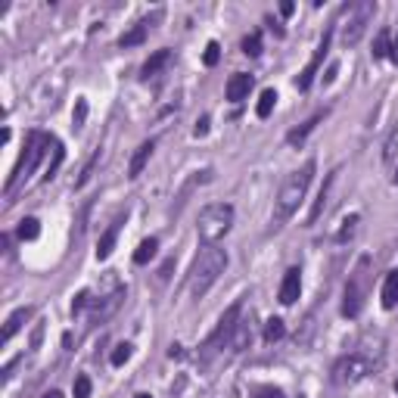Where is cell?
I'll return each mask as SVG.
<instances>
[{"mask_svg": "<svg viewBox=\"0 0 398 398\" xmlns=\"http://www.w3.org/2000/svg\"><path fill=\"white\" fill-rule=\"evenodd\" d=\"M131 352H134V349H131V342H122V346H115L112 358H109V361H112V368H122V364H128Z\"/></svg>", "mask_w": 398, "mask_h": 398, "instance_id": "obj_29", "label": "cell"}, {"mask_svg": "<svg viewBox=\"0 0 398 398\" xmlns=\"http://www.w3.org/2000/svg\"><path fill=\"white\" fill-rule=\"evenodd\" d=\"M249 90H252V75L249 72H233L228 78V88H224L230 103H243V100L249 97Z\"/></svg>", "mask_w": 398, "mask_h": 398, "instance_id": "obj_10", "label": "cell"}, {"mask_svg": "<svg viewBox=\"0 0 398 398\" xmlns=\"http://www.w3.org/2000/svg\"><path fill=\"white\" fill-rule=\"evenodd\" d=\"M122 221H124V215H119L112 224L106 228V233L100 237V246H97V259L100 262H106L109 255H112V249H115V240H119V230H122Z\"/></svg>", "mask_w": 398, "mask_h": 398, "instance_id": "obj_13", "label": "cell"}, {"mask_svg": "<svg viewBox=\"0 0 398 398\" xmlns=\"http://www.w3.org/2000/svg\"><path fill=\"white\" fill-rule=\"evenodd\" d=\"M389 59L398 62V31H395V37H392V50H389Z\"/></svg>", "mask_w": 398, "mask_h": 398, "instance_id": "obj_38", "label": "cell"}, {"mask_svg": "<svg viewBox=\"0 0 398 398\" xmlns=\"http://www.w3.org/2000/svg\"><path fill=\"white\" fill-rule=\"evenodd\" d=\"M355 228H358V215H349L346 221H342V228H339V233H336V240L339 243H346V240H352V233H355Z\"/></svg>", "mask_w": 398, "mask_h": 398, "instance_id": "obj_30", "label": "cell"}, {"mask_svg": "<svg viewBox=\"0 0 398 398\" xmlns=\"http://www.w3.org/2000/svg\"><path fill=\"white\" fill-rule=\"evenodd\" d=\"M88 305H90V293H78V295H75V302H72V311L78 315V311H84Z\"/></svg>", "mask_w": 398, "mask_h": 398, "instance_id": "obj_35", "label": "cell"}, {"mask_svg": "<svg viewBox=\"0 0 398 398\" xmlns=\"http://www.w3.org/2000/svg\"><path fill=\"white\" fill-rule=\"evenodd\" d=\"M193 134H197V137H206V134H209V119H206V115H202V119L197 122V128H193Z\"/></svg>", "mask_w": 398, "mask_h": 398, "instance_id": "obj_37", "label": "cell"}, {"mask_svg": "<svg viewBox=\"0 0 398 398\" xmlns=\"http://www.w3.org/2000/svg\"><path fill=\"white\" fill-rule=\"evenodd\" d=\"M37 233H41V221L37 218H22L19 228H16V237L19 240H35Z\"/></svg>", "mask_w": 398, "mask_h": 398, "instance_id": "obj_23", "label": "cell"}, {"mask_svg": "<svg viewBox=\"0 0 398 398\" xmlns=\"http://www.w3.org/2000/svg\"><path fill=\"white\" fill-rule=\"evenodd\" d=\"M324 115H327V112H315L308 122H302L299 128L286 134V144H290V146H302V144H305V140H308V134H311V131H315L317 124H321V119H324Z\"/></svg>", "mask_w": 398, "mask_h": 398, "instance_id": "obj_15", "label": "cell"}, {"mask_svg": "<svg viewBox=\"0 0 398 398\" xmlns=\"http://www.w3.org/2000/svg\"><path fill=\"white\" fill-rule=\"evenodd\" d=\"M283 333H286L283 321H280V317H271L268 327H264V342H277L280 336H283Z\"/></svg>", "mask_w": 398, "mask_h": 398, "instance_id": "obj_27", "label": "cell"}, {"mask_svg": "<svg viewBox=\"0 0 398 398\" xmlns=\"http://www.w3.org/2000/svg\"><path fill=\"white\" fill-rule=\"evenodd\" d=\"M146 28H150V19H140L131 31H124V35L119 37V47H137L146 41Z\"/></svg>", "mask_w": 398, "mask_h": 398, "instance_id": "obj_19", "label": "cell"}, {"mask_svg": "<svg viewBox=\"0 0 398 398\" xmlns=\"http://www.w3.org/2000/svg\"><path fill=\"white\" fill-rule=\"evenodd\" d=\"M97 165H100V150H97V153H93V156H90V159H88V165H84V168H81V175H78V181H75V187H84V184H88V181H90V177H93V171H97Z\"/></svg>", "mask_w": 398, "mask_h": 398, "instance_id": "obj_26", "label": "cell"}, {"mask_svg": "<svg viewBox=\"0 0 398 398\" xmlns=\"http://www.w3.org/2000/svg\"><path fill=\"white\" fill-rule=\"evenodd\" d=\"M218 59H221V47H218V41H209L202 62H206V66H218Z\"/></svg>", "mask_w": 398, "mask_h": 398, "instance_id": "obj_32", "label": "cell"}, {"mask_svg": "<svg viewBox=\"0 0 398 398\" xmlns=\"http://www.w3.org/2000/svg\"><path fill=\"white\" fill-rule=\"evenodd\" d=\"M134 398H153V395H146V392H140V395H134Z\"/></svg>", "mask_w": 398, "mask_h": 398, "instance_id": "obj_41", "label": "cell"}, {"mask_svg": "<svg viewBox=\"0 0 398 398\" xmlns=\"http://www.w3.org/2000/svg\"><path fill=\"white\" fill-rule=\"evenodd\" d=\"M373 13H377V4H373V0H361V4L349 6V19H346V25H342V44L355 47L361 41L368 25L373 22Z\"/></svg>", "mask_w": 398, "mask_h": 398, "instance_id": "obj_7", "label": "cell"}, {"mask_svg": "<svg viewBox=\"0 0 398 398\" xmlns=\"http://www.w3.org/2000/svg\"><path fill=\"white\" fill-rule=\"evenodd\" d=\"M240 317H243V299H237L233 305L221 315V321H218V327L212 330V336L206 339V346H202V355H215L218 349H224V342L233 339V330H237Z\"/></svg>", "mask_w": 398, "mask_h": 398, "instance_id": "obj_8", "label": "cell"}, {"mask_svg": "<svg viewBox=\"0 0 398 398\" xmlns=\"http://www.w3.org/2000/svg\"><path fill=\"white\" fill-rule=\"evenodd\" d=\"M383 159H386V165L398 168V124L392 128V134L386 137V146H383Z\"/></svg>", "mask_w": 398, "mask_h": 398, "instance_id": "obj_21", "label": "cell"}, {"mask_svg": "<svg viewBox=\"0 0 398 398\" xmlns=\"http://www.w3.org/2000/svg\"><path fill=\"white\" fill-rule=\"evenodd\" d=\"M392 184H398V168H395V175H392Z\"/></svg>", "mask_w": 398, "mask_h": 398, "instance_id": "obj_40", "label": "cell"}, {"mask_svg": "<svg viewBox=\"0 0 398 398\" xmlns=\"http://www.w3.org/2000/svg\"><path fill=\"white\" fill-rule=\"evenodd\" d=\"M224 268H228V252L224 249H218V246H206L202 252L197 255V262H193V268H190V293H193V299H202L212 286L218 283V277L224 274Z\"/></svg>", "mask_w": 398, "mask_h": 398, "instance_id": "obj_2", "label": "cell"}, {"mask_svg": "<svg viewBox=\"0 0 398 398\" xmlns=\"http://www.w3.org/2000/svg\"><path fill=\"white\" fill-rule=\"evenodd\" d=\"M368 290H370V259L361 255L355 264V271L349 274V283H346V293H342V315L346 317H358L364 308V299H368Z\"/></svg>", "mask_w": 398, "mask_h": 398, "instance_id": "obj_3", "label": "cell"}, {"mask_svg": "<svg viewBox=\"0 0 398 398\" xmlns=\"http://www.w3.org/2000/svg\"><path fill=\"white\" fill-rule=\"evenodd\" d=\"M153 150H156V144H153V140H146V144H140V146H137V153L131 156V165H128V177H131V181L144 175V168H146V162H150Z\"/></svg>", "mask_w": 398, "mask_h": 398, "instance_id": "obj_14", "label": "cell"}, {"mask_svg": "<svg viewBox=\"0 0 398 398\" xmlns=\"http://www.w3.org/2000/svg\"><path fill=\"white\" fill-rule=\"evenodd\" d=\"M249 342H252V327H249L246 317H240L237 330H233V349H237V352H243Z\"/></svg>", "mask_w": 398, "mask_h": 398, "instance_id": "obj_20", "label": "cell"}, {"mask_svg": "<svg viewBox=\"0 0 398 398\" xmlns=\"http://www.w3.org/2000/svg\"><path fill=\"white\" fill-rule=\"evenodd\" d=\"M336 175H339V171H333V175H330V177H327V181H324L321 193H317L315 206H311V212H308V224H315L317 218L324 215V209H327V199H330V187H333V181H336Z\"/></svg>", "mask_w": 398, "mask_h": 398, "instance_id": "obj_16", "label": "cell"}, {"mask_svg": "<svg viewBox=\"0 0 398 398\" xmlns=\"http://www.w3.org/2000/svg\"><path fill=\"white\" fill-rule=\"evenodd\" d=\"M389 50H392V35L383 28L377 37H373V59H383L389 57Z\"/></svg>", "mask_w": 398, "mask_h": 398, "instance_id": "obj_25", "label": "cell"}, {"mask_svg": "<svg viewBox=\"0 0 398 398\" xmlns=\"http://www.w3.org/2000/svg\"><path fill=\"white\" fill-rule=\"evenodd\" d=\"M75 398H90V377H84V373H78L75 377V386H72Z\"/></svg>", "mask_w": 398, "mask_h": 398, "instance_id": "obj_31", "label": "cell"}, {"mask_svg": "<svg viewBox=\"0 0 398 398\" xmlns=\"http://www.w3.org/2000/svg\"><path fill=\"white\" fill-rule=\"evenodd\" d=\"M255 398H286V395L280 392V389H274V386H264V389L255 392Z\"/></svg>", "mask_w": 398, "mask_h": 398, "instance_id": "obj_36", "label": "cell"}, {"mask_svg": "<svg viewBox=\"0 0 398 398\" xmlns=\"http://www.w3.org/2000/svg\"><path fill=\"white\" fill-rule=\"evenodd\" d=\"M380 299H383V308H386V311H392V308L398 305V271H389V274H386Z\"/></svg>", "mask_w": 398, "mask_h": 398, "instance_id": "obj_18", "label": "cell"}, {"mask_svg": "<svg viewBox=\"0 0 398 398\" xmlns=\"http://www.w3.org/2000/svg\"><path fill=\"white\" fill-rule=\"evenodd\" d=\"M243 53H246V57H259V53H262V35H259V31H252V35L243 37Z\"/></svg>", "mask_w": 398, "mask_h": 398, "instance_id": "obj_28", "label": "cell"}, {"mask_svg": "<svg viewBox=\"0 0 398 398\" xmlns=\"http://www.w3.org/2000/svg\"><path fill=\"white\" fill-rule=\"evenodd\" d=\"M330 37H333V28L324 35V41L317 44V50H315V57H311V62H308L305 69H302V75L295 78V88H299V90H308V88H311V81H315V75H317V69H321L327 50H330Z\"/></svg>", "mask_w": 398, "mask_h": 398, "instance_id": "obj_9", "label": "cell"}, {"mask_svg": "<svg viewBox=\"0 0 398 398\" xmlns=\"http://www.w3.org/2000/svg\"><path fill=\"white\" fill-rule=\"evenodd\" d=\"M233 224V206L230 202H212L199 212V224H197V233L206 246H215L224 233L230 230Z\"/></svg>", "mask_w": 398, "mask_h": 398, "instance_id": "obj_4", "label": "cell"}, {"mask_svg": "<svg viewBox=\"0 0 398 398\" xmlns=\"http://www.w3.org/2000/svg\"><path fill=\"white\" fill-rule=\"evenodd\" d=\"M31 317V308H16L10 317H6V324H4V342H10L16 333L22 330V327H25V321Z\"/></svg>", "mask_w": 398, "mask_h": 398, "instance_id": "obj_17", "label": "cell"}, {"mask_svg": "<svg viewBox=\"0 0 398 398\" xmlns=\"http://www.w3.org/2000/svg\"><path fill=\"white\" fill-rule=\"evenodd\" d=\"M299 293H302V271L290 268L283 274V280H280V302H283V305H293V302L299 299Z\"/></svg>", "mask_w": 398, "mask_h": 398, "instance_id": "obj_11", "label": "cell"}, {"mask_svg": "<svg viewBox=\"0 0 398 398\" xmlns=\"http://www.w3.org/2000/svg\"><path fill=\"white\" fill-rule=\"evenodd\" d=\"M274 103H277V90H274V88L262 90L259 106H255V115H259V119H268V115H271V109H274Z\"/></svg>", "mask_w": 398, "mask_h": 398, "instance_id": "obj_22", "label": "cell"}, {"mask_svg": "<svg viewBox=\"0 0 398 398\" xmlns=\"http://www.w3.org/2000/svg\"><path fill=\"white\" fill-rule=\"evenodd\" d=\"M395 392H398V380H395Z\"/></svg>", "mask_w": 398, "mask_h": 398, "instance_id": "obj_42", "label": "cell"}, {"mask_svg": "<svg viewBox=\"0 0 398 398\" xmlns=\"http://www.w3.org/2000/svg\"><path fill=\"white\" fill-rule=\"evenodd\" d=\"M44 398H62V392H57V389H50V392H47Z\"/></svg>", "mask_w": 398, "mask_h": 398, "instance_id": "obj_39", "label": "cell"}, {"mask_svg": "<svg viewBox=\"0 0 398 398\" xmlns=\"http://www.w3.org/2000/svg\"><path fill=\"white\" fill-rule=\"evenodd\" d=\"M315 168H317V162L308 159L299 171L286 175V181L280 184V193H277V202H274V228H280L283 221H290V218L295 215V209L302 206V199H305V193L311 187V177H315Z\"/></svg>", "mask_w": 398, "mask_h": 398, "instance_id": "obj_1", "label": "cell"}, {"mask_svg": "<svg viewBox=\"0 0 398 398\" xmlns=\"http://www.w3.org/2000/svg\"><path fill=\"white\" fill-rule=\"evenodd\" d=\"M50 144H57L50 134H44V131H31L28 134V144H25V153H22V159L16 162L10 181H6V193H13V187L19 181H25L31 171L37 168V162L44 159V150H50Z\"/></svg>", "mask_w": 398, "mask_h": 398, "instance_id": "obj_6", "label": "cell"}, {"mask_svg": "<svg viewBox=\"0 0 398 398\" xmlns=\"http://www.w3.org/2000/svg\"><path fill=\"white\" fill-rule=\"evenodd\" d=\"M168 62H171V50H156L153 57L144 62V69H140V78H144V81H153V78L162 75V69H168Z\"/></svg>", "mask_w": 398, "mask_h": 398, "instance_id": "obj_12", "label": "cell"}, {"mask_svg": "<svg viewBox=\"0 0 398 398\" xmlns=\"http://www.w3.org/2000/svg\"><path fill=\"white\" fill-rule=\"evenodd\" d=\"M156 249H159V240H156V237L144 240V243L137 246V252H134V264H146L156 255Z\"/></svg>", "mask_w": 398, "mask_h": 398, "instance_id": "obj_24", "label": "cell"}, {"mask_svg": "<svg viewBox=\"0 0 398 398\" xmlns=\"http://www.w3.org/2000/svg\"><path fill=\"white\" fill-rule=\"evenodd\" d=\"M59 162H62V146H59V144H53V162H50V165H47V175H44V181H50V177L57 175Z\"/></svg>", "mask_w": 398, "mask_h": 398, "instance_id": "obj_33", "label": "cell"}, {"mask_svg": "<svg viewBox=\"0 0 398 398\" xmlns=\"http://www.w3.org/2000/svg\"><path fill=\"white\" fill-rule=\"evenodd\" d=\"M380 364V355H370L364 352V349H358V352H349L346 358H339L336 368H333V383L339 386H355L361 383L368 373H373V368Z\"/></svg>", "mask_w": 398, "mask_h": 398, "instance_id": "obj_5", "label": "cell"}, {"mask_svg": "<svg viewBox=\"0 0 398 398\" xmlns=\"http://www.w3.org/2000/svg\"><path fill=\"white\" fill-rule=\"evenodd\" d=\"M84 119H88V100H78V106H75V115H72V122H75V128H84Z\"/></svg>", "mask_w": 398, "mask_h": 398, "instance_id": "obj_34", "label": "cell"}]
</instances>
